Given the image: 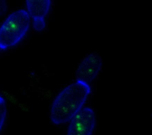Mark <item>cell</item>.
<instances>
[{"label": "cell", "mask_w": 152, "mask_h": 135, "mask_svg": "<svg viewBox=\"0 0 152 135\" xmlns=\"http://www.w3.org/2000/svg\"><path fill=\"white\" fill-rule=\"evenodd\" d=\"M7 113L5 101L2 97L0 96V131L4 123Z\"/></svg>", "instance_id": "obj_7"}, {"label": "cell", "mask_w": 152, "mask_h": 135, "mask_svg": "<svg viewBox=\"0 0 152 135\" xmlns=\"http://www.w3.org/2000/svg\"><path fill=\"white\" fill-rule=\"evenodd\" d=\"M83 62L93 66L101 68L102 61L101 57L97 54L94 53L87 55L84 58Z\"/></svg>", "instance_id": "obj_6"}, {"label": "cell", "mask_w": 152, "mask_h": 135, "mask_svg": "<svg viewBox=\"0 0 152 135\" xmlns=\"http://www.w3.org/2000/svg\"><path fill=\"white\" fill-rule=\"evenodd\" d=\"M33 28L35 30L40 31L45 27V23L44 18H37L33 19Z\"/></svg>", "instance_id": "obj_8"}, {"label": "cell", "mask_w": 152, "mask_h": 135, "mask_svg": "<svg viewBox=\"0 0 152 135\" xmlns=\"http://www.w3.org/2000/svg\"><path fill=\"white\" fill-rule=\"evenodd\" d=\"M50 0H27L28 11L33 19L44 18L50 9Z\"/></svg>", "instance_id": "obj_4"}, {"label": "cell", "mask_w": 152, "mask_h": 135, "mask_svg": "<svg viewBox=\"0 0 152 135\" xmlns=\"http://www.w3.org/2000/svg\"><path fill=\"white\" fill-rule=\"evenodd\" d=\"M91 88L88 83L77 79L56 97L51 108L50 118L56 125L66 123L82 109Z\"/></svg>", "instance_id": "obj_1"}, {"label": "cell", "mask_w": 152, "mask_h": 135, "mask_svg": "<svg viewBox=\"0 0 152 135\" xmlns=\"http://www.w3.org/2000/svg\"><path fill=\"white\" fill-rule=\"evenodd\" d=\"M7 10V5L5 1L0 0V15L3 14Z\"/></svg>", "instance_id": "obj_9"}, {"label": "cell", "mask_w": 152, "mask_h": 135, "mask_svg": "<svg viewBox=\"0 0 152 135\" xmlns=\"http://www.w3.org/2000/svg\"><path fill=\"white\" fill-rule=\"evenodd\" d=\"M30 18L24 10L11 14L0 27V49H6L17 44L28 31Z\"/></svg>", "instance_id": "obj_2"}, {"label": "cell", "mask_w": 152, "mask_h": 135, "mask_svg": "<svg viewBox=\"0 0 152 135\" xmlns=\"http://www.w3.org/2000/svg\"><path fill=\"white\" fill-rule=\"evenodd\" d=\"M100 69V68L82 62L77 71V79H80L88 83L91 82L97 76Z\"/></svg>", "instance_id": "obj_5"}, {"label": "cell", "mask_w": 152, "mask_h": 135, "mask_svg": "<svg viewBox=\"0 0 152 135\" xmlns=\"http://www.w3.org/2000/svg\"><path fill=\"white\" fill-rule=\"evenodd\" d=\"M70 120L67 135H92L96 124L92 109L87 107L81 109Z\"/></svg>", "instance_id": "obj_3"}]
</instances>
